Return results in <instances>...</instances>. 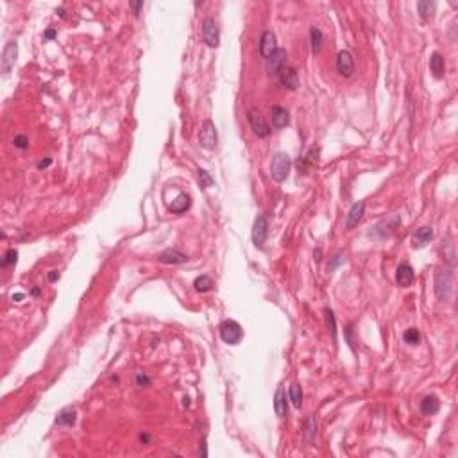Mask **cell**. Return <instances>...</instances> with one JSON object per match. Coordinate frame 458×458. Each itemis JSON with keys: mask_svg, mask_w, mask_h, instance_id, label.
<instances>
[{"mask_svg": "<svg viewBox=\"0 0 458 458\" xmlns=\"http://www.w3.org/2000/svg\"><path fill=\"white\" fill-rule=\"evenodd\" d=\"M219 331H220V338L229 345H238L243 338L242 326L236 321H233V319H226V321L220 322Z\"/></svg>", "mask_w": 458, "mask_h": 458, "instance_id": "obj_1", "label": "cell"}, {"mask_svg": "<svg viewBox=\"0 0 458 458\" xmlns=\"http://www.w3.org/2000/svg\"><path fill=\"white\" fill-rule=\"evenodd\" d=\"M290 158L288 154L285 152H278L274 158H272V163H270V176L272 179L278 181V183H283V181L288 177L290 172Z\"/></svg>", "mask_w": 458, "mask_h": 458, "instance_id": "obj_2", "label": "cell"}, {"mask_svg": "<svg viewBox=\"0 0 458 458\" xmlns=\"http://www.w3.org/2000/svg\"><path fill=\"white\" fill-rule=\"evenodd\" d=\"M202 38H204V43L208 45L210 48H217L220 43V31H219V24H217L215 18H206L204 20V25H202Z\"/></svg>", "mask_w": 458, "mask_h": 458, "instance_id": "obj_3", "label": "cell"}, {"mask_svg": "<svg viewBox=\"0 0 458 458\" xmlns=\"http://www.w3.org/2000/svg\"><path fill=\"white\" fill-rule=\"evenodd\" d=\"M247 120H249V126H251L252 133L260 138H267L270 134V127L269 124L265 122L263 115L256 110H249L247 111Z\"/></svg>", "mask_w": 458, "mask_h": 458, "instance_id": "obj_4", "label": "cell"}, {"mask_svg": "<svg viewBox=\"0 0 458 458\" xmlns=\"http://www.w3.org/2000/svg\"><path fill=\"white\" fill-rule=\"evenodd\" d=\"M435 294L440 301H447L451 295V274L447 270H439L435 276Z\"/></svg>", "mask_w": 458, "mask_h": 458, "instance_id": "obj_5", "label": "cell"}, {"mask_svg": "<svg viewBox=\"0 0 458 458\" xmlns=\"http://www.w3.org/2000/svg\"><path fill=\"white\" fill-rule=\"evenodd\" d=\"M199 141L204 149H208V150H213L217 147V129H215V126H213L212 120H206L202 124V129H200V134H199Z\"/></svg>", "mask_w": 458, "mask_h": 458, "instance_id": "obj_6", "label": "cell"}, {"mask_svg": "<svg viewBox=\"0 0 458 458\" xmlns=\"http://www.w3.org/2000/svg\"><path fill=\"white\" fill-rule=\"evenodd\" d=\"M267 233H269V224H267L265 215H258L255 220V226H252V242L256 247H262L263 242L267 238Z\"/></svg>", "mask_w": 458, "mask_h": 458, "instance_id": "obj_7", "label": "cell"}, {"mask_svg": "<svg viewBox=\"0 0 458 458\" xmlns=\"http://www.w3.org/2000/svg\"><path fill=\"white\" fill-rule=\"evenodd\" d=\"M278 50V43H276V34L270 31H265L260 38V54L262 58L269 59L270 56Z\"/></svg>", "mask_w": 458, "mask_h": 458, "instance_id": "obj_8", "label": "cell"}, {"mask_svg": "<svg viewBox=\"0 0 458 458\" xmlns=\"http://www.w3.org/2000/svg\"><path fill=\"white\" fill-rule=\"evenodd\" d=\"M337 70L340 75L344 77H351L352 72H354V59H352L351 52L342 50L337 56Z\"/></svg>", "mask_w": 458, "mask_h": 458, "instance_id": "obj_9", "label": "cell"}, {"mask_svg": "<svg viewBox=\"0 0 458 458\" xmlns=\"http://www.w3.org/2000/svg\"><path fill=\"white\" fill-rule=\"evenodd\" d=\"M16 56H18V45H16V41H9L4 47V52H2V72L4 74H9L11 68L15 67Z\"/></svg>", "mask_w": 458, "mask_h": 458, "instance_id": "obj_10", "label": "cell"}, {"mask_svg": "<svg viewBox=\"0 0 458 458\" xmlns=\"http://www.w3.org/2000/svg\"><path fill=\"white\" fill-rule=\"evenodd\" d=\"M278 77H279V82H281L285 88H288V90H297L299 75L292 67H283L281 70L278 72Z\"/></svg>", "mask_w": 458, "mask_h": 458, "instance_id": "obj_11", "label": "cell"}, {"mask_svg": "<svg viewBox=\"0 0 458 458\" xmlns=\"http://www.w3.org/2000/svg\"><path fill=\"white\" fill-rule=\"evenodd\" d=\"M285 63H286V50L285 48H278L274 54L267 59V70H269L270 74H278V72L285 67Z\"/></svg>", "mask_w": 458, "mask_h": 458, "instance_id": "obj_12", "label": "cell"}, {"mask_svg": "<svg viewBox=\"0 0 458 458\" xmlns=\"http://www.w3.org/2000/svg\"><path fill=\"white\" fill-rule=\"evenodd\" d=\"M270 115H272V126L274 129H283V127L288 126V111L281 106H274L270 110Z\"/></svg>", "mask_w": 458, "mask_h": 458, "instance_id": "obj_13", "label": "cell"}, {"mask_svg": "<svg viewBox=\"0 0 458 458\" xmlns=\"http://www.w3.org/2000/svg\"><path fill=\"white\" fill-rule=\"evenodd\" d=\"M395 281L399 286H410L414 281V269H412L408 263L397 267V272H395Z\"/></svg>", "mask_w": 458, "mask_h": 458, "instance_id": "obj_14", "label": "cell"}, {"mask_svg": "<svg viewBox=\"0 0 458 458\" xmlns=\"http://www.w3.org/2000/svg\"><path fill=\"white\" fill-rule=\"evenodd\" d=\"M430 70L433 74L435 79H442L444 72H446V63H444V58L440 52H433L430 58Z\"/></svg>", "mask_w": 458, "mask_h": 458, "instance_id": "obj_15", "label": "cell"}, {"mask_svg": "<svg viewBox=\"0 0 458 458\" xmlns=\"http://www.w3.org/2000/svg\"><path fill=\"white\" fill-rule=\"evenodd\" d=\"M274 410L278 414V417H286L288 414V401H286V394H285V388L279 387L276 390L274 395Z\"/></svg>", "mask_w": 458, "mask_h": 458, "instance_id": "obj_16", "label": "cell"}, {"mask_svg": "<svg viewBox=\"0 0 458 458\" xmlns=\"http://www.w3.org/2000/svg\"><path fill=\"white\" fill-rule=\"evenodd\" d=\"M364 212H365V202H357V204H354V206L351 208L349 215H347V222H345V227H347V229H354V227L358 226V222L362 220V217H364Z\"/></svg>", "mask_w": 458, "mask_h": 458, "instance_id": "obj_17", "label": "cell"}, {"mask_svg": "<svg viewBox=\"0 0 458 458\" xmlns=\"http://www.w3.org/2000/svg\"><path fill=\"white\" fill-rule=\"evenodd\" d=\"M160 262L161 263H172V265H176V263L188 262V256L183 255V252H179V251H176V249H167V251L161 252V255H160Z\"/></svg>", "mask_w": 458, "mask_h": 458, "instance_id": "obj_18", "label": "cell"}, {"mask_svg": "<svg viewBox=\"0 0 458 458\" xmlns=\"http://www.w3.org/2000/svg\"><path fill=\"white\" fill-rule=\"evenodd\" d=\"M75 421H77V412L74 408H63L56 417V424L59 426H74Z\"/></svg>", "mask_w": 458, "mask_h": 458, "instance_id": "obj_19", "label": "cell"}, {"mask_svg": "<svg viewBox=\"0 0 458 458\" xmlns=\"http://www.w3.org/2000/svg\"><path fill=\"white\" fill-rule=\"evenodd\" d=\"M431 238H433V229L430 226L419 227L414 235V247H424Z\"/></svg>", "mask_w": 458, "mask_h": 458, "instance_id": "obj_20", "label": "cell"}, {"mask_svg": "<svg viewBox=\"0 0 458 458\" xmlns=\"http://www.w3.org/2000/svg\"><path fill=\"white\" fill-rule=\"evenodd\" d=\"M440 408V401L437 395H426L423 401H421V412L424 415H433L437 414Z\"/></svg>", "mask_w": 458, "mask_h": 458, "instance_id": "obj_21", "label": "cell"}, {"mask_svg": "<svg viewBox=\"0 0 458 458\" xmlns=\"http://www.w3.org/2000/svg\"><path fill=\"white\" fill-rule=\"evenodd\" d=\"M190 208V197L186 193H179L176 197V200H172V204L169 206V210L172 213H184Z\"/></svg>", "mask_w": 458, "mask_h": 458, "instance_id": "obj_22", "label": "cell"}, {"mask_svg": "<svg viewBox=\"0 0 458 458\" xmlns=\"http://www.w3.org/2000/svg\"><path fill=\"white\" fill-rule=\"evenodd\" d=\"M310 41H312V52L319 54L322 50V43H324V36H322L321 29L312 27V31H310Z\"/></svg>", "mask_w": 458, "mask_h": 458, "instance_id": "obj_23", "label": "cell"}, {"mask_svg": "<svg viewBox=\"0 0 458 458\" xmlns=\"http://www.w3.org/2000/svg\"><path fill=\"white\" fill-rule=\"evenodd\" d=\"M435 9H437V4L435 2H430V0H421L417 4V11H419L421 18L423 20H430L433 16Z\"/></svg>", "mask_w": 458, "mask_h": 458, "instance_id": "obj_24", "label": "cell"}, {"mask_svg": "<svg viewBox=\"0 0 458 458\" xmlns=\"http://www.w3.org/2000/svg\"><path fill=\"white\" fill-rule=\"evenodd\" d=\"M315 437H317V421H315L314 417H310L304 424V439H306V442L312 446V444L315 442Z\"/></svg>", "mask_w": 458, "mask_h": 458, "instance_id": "obj_25", "label": "cell"}, {"mask_svg": "<svg viewBox=\"0 0 458 458\" xmlns=\"http://www.w3.org/2000/svg\"><path fill=\"white\" fill-rule=\"evenodd\" d=\"M193 286H195L197 292L204 294V292H210V290H212L213 286H215V283H213V279L210 278V276H200V278H197V279H195Z\"/></svg>", "mask_w": 458, "mask_h": 458, "instance_id": "obj_26", "label": "cell"}, {"mask_svg": "<svg viewBox=\"0 0 458 458\" xmlns=\"http://www.w3.org/2000/svg\"><path fill=\"white\" fill-rule=\"evenodd\" d=\"M290 401L294 404L295 408H301L302 404V388L299 383H292L290 387Z\"/></svg>", "mask_w": 458, "mask_h": 458, "instance_id": "obj_27", "label": "cell"}, {"mask_svg": "<svg viewBox=\"0 0 458 458\" xmlns=\"http://www.w3.org/2000/svg\"><path fill=\"white\" fill-rule=\"evenodd\" d=\"M403 340L406 342L408 345H417V344L421 342V333H419V329H415V328L406 329V331H404V335H403Z\"/></svg>", "mask_w": 458, "mask_h": 458, "instance_id": "obj_28", "label": "cell"}, {"mask_svg": "<svg viewBox=\"0 0 458 458\" xmlns=\"http://www.w3.org/2000/svg\"><path fill=\"white\" fill-rule=\"evenodd\" d=\"M16 258H18V252L15 251V249H9L8 252L4 255V258H2V267H9L13 265V263H16Z\"/></svg>", "mask_w": 458, "mask_h": 458, "instance_id": "obj_29", "label": "cell"}, {"mask_svg": "<svg viewBox=\"0 0 458 458\" xmlns=\"http://www.w3.org/2000/svg\"><path fill=\"white\" fill-rule=\"evenodd\" d=\"M13 145H15L16 149H29V138L25 134H18L13 140Z\"/></svg>", "mask_w": 458, "mask_h": 458, "instance_id": "obj_30", "label": "cell"}, {"mask_svg": "<svg viewBox=\"0 0 458 458\" xmlns=\"http://www.w3.org/2000/svg\"><path fill=\"white\" fill-rule=\"evenodd\" d=\"M199 179H200V183H202L204 188H208V186H212V184H213L212 177L208 176V172H206V170H202V169L199 170Z\"/></svg>", "mask_w": 458, "mask_h": 458, "instance_id": "obj_31", "label": "cell"}, {"mask_svg": "<svg viewBox=\"0 0 458 458\" xmlns=\"http://www.w3.org/2000/svg\"><path fill=\"white\" fill-rule=\"evenodd\" d=\"M136 383H138V387H149L150 380L145 376L143 372H138V374H136Z\"/></svg>", "mask_w": 458, "mask_h": 458, "instance_id": "obj_32", "label": "cell"}, {"mask_svg": "<svg viewBox=\"0 0 458 458\" xmlns=\"http://www.w3.org/2000/svg\"><path fill=\"white\" fill-rule=\"evenodd\" d=\"M50 163H52V160H50V158H47V160L39 161V163H38V169H39V170L47 169V167H50Z\"/></svg>", "mask_w": 458, "mask_h": 458, "instance_id": "obj_33", "label": "cell"}, {"mask_svg": "<svg viewBox=\"0 0 458 458\" xmlns=\"http://www.w3.org/2000/svg\"><path fill=\"white\" fill-rule=\"evenodd\" d=\"M56 279H59V272L58 270H50V274H48V281H56Z\"/></svg>", "mask_w": 458, "mask_h": 458, "instance_id": "obj_34", "label": "cell"}, {"mask_svg": "<svg viewBox=\"0 0 458 458\" xmlns=\"http://www.w3.org/2000/svg\"><path fill=\"white\" fill-rule=\"evenodd\" d=\"M131 8H133L134 11L138 13V11H140V8H143V2H133V4H131Z\"/></svg>", "mask_w": 458, "mask_h": 458, "instance_id": "obj_35", "label": "cell"}, {"mask_svg": "<svg viewBox=\"0 0 458 458\" xmlns=\"http://www.w3.org/2000/svg\"><path fill=\"white\" fill-rule=\"evenodd\" d=\"M54 36H56V31H54V29H48L47 34H45V39H52Z\"/></svg>", "mask_w": 458, "mask_h": 458, "instance_id": "obj_36", "label": "cell"}, {"mask_svg": "<svg viewBox=\"0 0 458 458\" xmlns=\"http://www.w3.org/2000/svg\"><path fill=\"white\" fill-rule=\"evenodd\" d=\"M22 299H25L24 294H15V295H13V301H16V302H20Z\"/></svg>", "mask_w": 458, "mask_h": 458, "instance_id": "obj_37", "label": "cell"}, {"mask_svg": "<svg viewBox=\"0 0 458 458\" xmlns=\"http://www.w3.org/2000/svg\"><path fill=\"white\" fill-rule=\"evenodd\" d=\"M56 13H59V16H61V18H65V9L59 8V9H56Z\"/></svg>", "mask_w": 458, "mask_h": 458, "instance_id": "obj_38", "label": "cell"}, {"mask_svg": "<svg viewBox=\"0 0 458 458\" xmlns=\"http://www.w3.org/2000/svg\"><path fill=\"white\" fill-rule=\"evenodd\" d=\"M32 294H34V295H39V288H32Z\"/></svg>", "mask_w": 458, "mask_h": 458, "instance_id": "obj_39", "label": "cell"}]
</instances>
